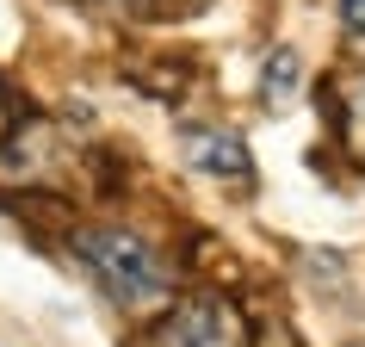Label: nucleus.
Masks as SVG:
<instances>
[{
	"instance_id": "obj_1",
	"label": "nucleus",
	"mask_w": 365,
	"mask_h": 347,
	"mask_svg": "<svg viewBox=\"0 0 365 347\" xmlns=\"http://www.w3.org/2000/svg\"><path fill=\"white\" fill-rule=\"evenodd\" d=\"M68 248H75V261L99 279V291H106L118 310H155V304L173 298L168 261H161L136 230H124V223H81V230L68 236Z\"/></svg>"
},
{
	"instance_id": "obj_2",
	"label": "nucleus",
	"mask_w": 365,
	"mask_h": 347,
	"mask_svg": "<svg viewBox=\"0 0 365 347\" xmlns=\"http://www.w3.org/2000/svg\"><path fill=\"white\" fill-rule=\"evenodd\" d=\"M130 347H254V328H248V316L235 310V298L198 291V298H180V304Z\"/></svg>"
},
{
	"instance_id": "obj_3",
	"label": "nucleus",
	"mask_w": 365,
	"mask_h": 347,
	"mask_svg": "<svg viewBox=\"0 0 365 347\" xmlns=\"http://www.w3.org/2000/svg\"><path fill=\"white\" fill-rule=\"evenodd\" d=\"M180 149H186V168H198L205 180H230V186L254 180V149H248V136L230 131V124H186Z\"/></svg>"
},
{
	"instance_id": "obj_4",
	"label": "nucleus",
	"mask_w": 365,
	"mask_h": 347,
	"mask_svg": "<svg viewBox=\"0 0 365 347\" xmlns=\"http://www.w3.org/2000/svg\"><path fill=\"white\" fill-rule=\"evenodd\" d=\"M365 50V38H353ZM328 112H334V136H341V149L353 155V161H365V56L346 62V69H334L322 87Z\"/></svg>"
},
{
	"instance_id": "obj_5",
	"label": "nucleus",
	"mask_w": 365,
	"mask_h": 347,
	"mask_svg": "<svg viewBox=\"0 0 365 347\" xmlns=\"http://www.w3.org/2000/svg\"><path fill=\"white\" fill-rule=\"evenodd\" d=\"M297 94H304V56H297L291 44H279V50L260 62V106H267V112H285V106H297Z\"/></svg>"
},
{
	"instance_id": "obj_6",
	"label": "nucleus",
	"mask_w": 365,
	"mask_h": 347,
	"mask_svg": "<svg viewBox=\"0 0 365 347\" xmlns=\"http://www.w3.org/2000/svg\"><path fill=\"white\" fill-rule=\"evenodd\" d=\"M341 19H346L353 38H365V0H341Z\"/></svg>"
},
{
	"instance_id": "obj_7",
	"label": "nucleus",
	"mask_w": 365,
	"mask_h": 347,
	"mask_svg": "<svg viewBox=\"0 0 365 347\" xmlns=\"http://www.w3.org/2000/svg\"><path fill=\"white\" fill-rule=\"evenodd\" d=\"M13 112H19V106H13V87H6V81H0V136L13 131Z\"/></svg>"
},
{
	"instance_id": "obj_8",
	"label": "nucleus",
	"mask_w": 365,
	"mask_h": 347,
	"mask_svg": "<svg viewBox=\"0 0 365 347\" xmlns=\"http://www.w3.org/2000/svg\"><path fill=\"white\" fill-rule=\"evenodd\" d=\"M353 347H365V341H353Z\"/></svg>"
}]
</instances>
